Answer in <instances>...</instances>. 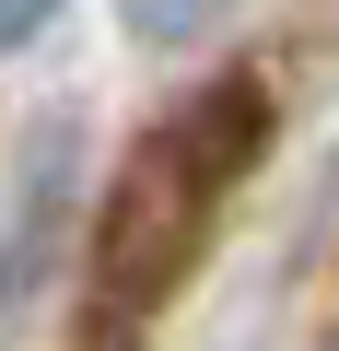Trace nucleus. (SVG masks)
Wrapping results in <instances>:
<instances>
[{
  "label": "nucleus",
  "mask_w": 339,
  "mask_h": 351,
  "mask_svg": "<svg viewBox=\"0 0 339 351\" xmlns=\"http://www.w3.org/2000/svg\"><path fill=\"white\" fill-rule=\"evenodd\" d=\"M327 199H339V152H327Z\"/></svg>",
  "instance_id": "20e7f679"
},
{
  "label": "nucleus",
  "mask_w": 339,
  "mask_h": 351,
  "mask_svg": "<svg viewBox=\"0 0 339 351\" xmlns=\"http://www.w3.org/2000/svg\"><path fill=\"white\" fill-rule=\"evenodd\" d=\"M281 106L258 71H211L176 117H152L117 164V188L94 211V246H82V339L94 351H140V328L176 304V281L199 269L223 199L246 188V164L269 152Z\"/></svg>",
  "instance_id": "f257e3e1"
},
{
  "label": "nucleus",
  "mask_w": 339,
  "mask_h": 351,
  "mask_svg": "<svg viewBox=\"0 0 339 351\" xmlns=\"http://www.w3.org/2000/svg\"><path fill=\"white\" fill-rule=\"evenodd\" d=\"M117 12H129V36H140V47H176V36H199V24L223 12V0H117Z\"/></svg>",
  "instance_id": "f03ea898"
},
{
  "label": "nucleus",
  "mask_w": 339,
  "mask_h": 351,
  "mask_svg": "<svg viewBox=\"0 0 339 351\" xmlns=\"http://www.w3.org/2000/svg\"><path fill=\"white\" fill-rule=\"evenodd\" d=\"M47 12H59V0H0V59H12V47H24V36H36Z\"/></svg>",
  "instance_id": "7ed1b4c3"
}]
</instances>
